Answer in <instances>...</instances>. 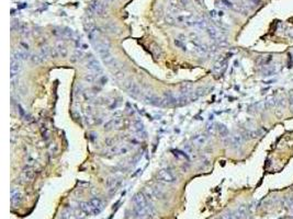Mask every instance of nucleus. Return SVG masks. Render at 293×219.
I'll list each match as a JSON object with an SVG mask.
<instances>
[{"label":"nucleus","instance_id":"20e7f679","mask_svg":"<svg viewBox=\"0 0 293 219\" xmlns=\"http://www.w3.org/2000/svg\"><path fill=\"white\" fill-rule=\"evenodd\" d=\"M89 8L97 16H104L107 13V6L103 0H92Z\"/></svg>","mask_w":293,"mask_h":219},{"label":"nucleus","instance_id":"412c9836","mask_svg":"<svg viewBox=\"0 0 293 219\" xmlns=\"http://www.w3.org/2000/svg\"><path fill=\"white\" fill-rule=\"evenodd\" d=\"M61 219H77L72 209H65L61 215Z\"/></svg>","mask_w":293,"mask_h":219},{"label":"nucleus","instance_id":"423d86ee","mask_svg":"<svg viewBox=\"0 0 293 219\" xmlns=\"http://www.w3.org/2000/svg\"><path fill=\"white\" fill-rule=\"evenodd\" d=\"M124 89L133 98H139V95H142V91L139 87L137 85V83L133 82V81H124Z\"/></svg>","mask_w":293,"mask_h":219},{"label":"nucleus","instance_id":"e433bc0d","mask_svg":"<svg viewBox=\"0 0 293 219\" xmlns=\"http://www.w3.org/2000/svg\"><path fill=\"white\" fill-rule=\"evenodd\" d=\"M103 1H105V2H110V1H112V0H103Z\"/></svg>","mask_w":293,"mask_h":219},{"label":"nucleus","instance_id":"c85d7f7f","mask_svg":"<svg viewBox=\"0 0 293 219\" xmlns=\"http://www.w3.org/2000/svg\"><path fill=\"white\" fill-rule=\"evenodd\" d=\"M152 51H153V54H154L155 56L157 57V58H159V57L161 56V49H160V47H159V46H156V45H155L154 48H152Z\"/></svg>","mask_w":293,"mask_h":219},{"label":"nucleus","instance_id":"6e6552de","mask_svg":"<svg viewBox=\"0 0 293 219\" xmlns=\"http://www.w3.org/2000/svg\"><path fill=\"white\" fill-rule=\"evenodd\" d=\"M88 203H89V206H90V209H91L92 215H98L99 212L102 210L103 203L100 198H98V197H93V198L90 199Z\"/></svg>","mask_w":293,"mask_h":219},{"label":"nucleus","instance_id":"aec40b11","mask_svg":"<svg viewBox=\"0 0 293 219\" xmlns=\"http://www.w3.org/2000/svg\"><path fill=\"white\" fill-rule=\"evenodd\" d=\"M56 51H57V53H58V56H61V57H66L67 56V54H68V49L66 48V46L65 45L63 44V43H61V42H58L57 43V45H56Z\"/></svg>","mask_w":293,"mask_h":219},{"label":"nucleus","instance_id":"f257e3e1","mask_svg":"<svg viewBox=\"0 0 293 219\" xmlns=\"http://www.w3.org/2000/svg\"><path fill=\"white\" fill-rule=\"evenodd\" d=\"M92 44H93V47L97 51V53H98L101 57L104 56V55H108V54H110V43L107 38L101 37L100 36L98 40L93 41Z\"/></svg>","mask_w":293,"mask_h":219},{"label":"nucleus","instance_id":"7ed1b4c3","mask_svg":"<svg viewBox=\"0 0 293 219\" xmlns=\"http://www.w3.org/2000/svg\"><path fill=\"white\" fill-rule=\"evenodd\" d=\"M142 99L148 104L155 105V106H163L165 105V100L160 96H157L153 92H142Z\"/></svg>","mask_w":293,"mask_h":219},{"label":"nucleus","instance_id":"4468645a","mask_svg":"<svg viewBox=\"0 0 293 219\" xmlns=\"http://www.w3.org/2000/svg\"><path fill=\"white\" fill-rule=\"evenodd\" d=\"M22 202V194L19 190L12 188L11 190V204L12 206H19Z\"/></svg>","mask_w":293,"mask_h":219},{"label":"nucleus","instance_id":"2eb2a0df","mask_svg":"<svg viewBox=\"0 0 293 219\" xmlns=\"http://www.w3.org/2000/svg\"><path fill=\"white\" fill-rule=\"evenodd\" d=\"M205 30H206V32H208L209 35H210V37L213 38V40H216V41H223L224 40V37L222 36V33L217 29H215L214 27H208Z\"/></svg>","mask_w":293,"mask_h":219},{"label":"nucleus","instance_id":"f704fd0d","mask_svg":"<svg viewBox=\"0 0 293 219\" xmlns=\"http://www.w3.org/2000/svg\"><path fill=\"white\" fill-rule=\"evenodd\" d=\"M208 132L210 133V134H214V133H215V127H214V125L208 126Z\"/></svg>","mask_w":293,"mask_h":219},{"label":"nucleus","instance_id":"a211bd4d","mask_svg":"<svg viewBox=\"0 0 293 219\" xmlns=\"http://www.w3.org/2000/svg\"><path fill=\"white\" fill-rule=\"evenodd\" d=\"M228 141H230V145L232 148H238L243 143V136L240 134H235L230 137Z\"/></svg>","mask_w":293,"mask_h":219},{"label":"nucleus","instance_id":"c9c22d12","mask_svg":"<svg viewBox=\"0 0 293 219\" xmlns=\"http://www.w3.org/2000/svg\"><path fill=\"white\" fill-rule=\"evenodd\" d=\"M290 111L293 112V94L290 96Z\"/></svg>","mask_w":293,"mask_h":219},{"label":"nucleus","instance_id":"ddd939ff","mask_svg":"<svg viewBox=\"0 0 293 219\" xmlns=\"http://www.w3.org/2000/svg\"><path fill=\"white\" fill-rule=\"evenodd\" d=\"M191 141H192L193 146H197V147H202V146H204L206 143H208V136H205V135H203V134L195 135V136L192 137Z\"/></svg>","mask_w":293,"mask_h":219},{"label":"nucleus","instance_id":"a878e982","mask_svg":"<svg viewBox=\"0 0 293 219\" xmlns=\"http://www.w3.org/2000/svg\"><path fill=\"white\" fill-rule=\"evenodd\" d=\"M44 57L41 55V54H36V55H32L31 56V61H33V63H35V64H41V63H43L44 61Z\"/></svg>","mask_w":293,"mask_h":219},{"label":"nucleus","instance_id":"4be33fe9","mask_svg":"<svg viewBox=\"0 0 293 219\" xmlns=\"http://www.w3.org/2000/svg\"><path fill=\"white\" fill-rule=\"evenodd\" d=\"M235 215L238 217V218L244 219L245 217L247 216V207L245 205L240 206V207H238V209H237V212H235Z\"/></svg>","mask_w":293,"mask_h":219},{"label":"nucleus","instance_id":"7c9ffc66","mask_svg":"<svg viewBox=\"0 0 293 219\" xmlns=\"http://www.w3.org/2000/svg\"><path fill=\"white\" fill-rule=\"evenodd\" d=\"M221 3L226 8H230H230H233V3H232L230 0H221Z\"/></svg>","mask_w":293,"mask_h":219},{"label":"nucleus","instance_id":"f03ea898","mask_svg":"<svg viewBox=\"0 0 293 219\" xmlns=\"http://www.w3.org/2000/svg\"><path fill=\"white\" fill-rule=\"evenodd\" d=\"M157 180L160 182H164V183L171 184L177 182L178 177L174 171L169 170V169H163V170L158 171V173H157Z\"/></svg>","mask_w":293,"mask_h":219},{"label":"nucleus","instance_id":"5701e85b","mask_svg":"<svg viewBox=\"0 0 293 219\" xmlns=\"http://www.w3.org/2000/svg\"><path fill=\"white\" fill-rule=\"evenodd\" d=\"M216 129H217V132H219V134L221 135V137H223V138L228 137V129L225 125H223V124H219L217 127H216Z\"/></svg>","mask_w":293,"mask_h":219},{"label":"nucleus","instance_id":"393cba45","mask_svg":"<svg viewBox=\"0 0 293 219\" xmlns=\"http://www.w3.org/2000/svg\"><path fill=\"white\" fill-rule=\"evenodd\" d=\"M79 208H80V210L83 212H85V214L87 215H92L91 212V209H90V206H89V203H85V202H83V203L79 204Z\"/></svg>","mask_w":293,"mask_h":219},{"label":"nucleus","instance_id":"39448f33","mask_svg":"<svg viewBox=\"0 0 293 219\" xmlns=\"http://www.w3.org/2000/svg\"><path fill=\"white\" fill-rule=\"evenodd\" d=\"M145 195L150 201H158L164 198V193L160 191V188L156 186H147L145 187Z\"/></svg>","mask_w":293,"mask_h":219},{"label":"nucleus","instance_id":"72a5a7b5","mask_svg":"<svg viewBox=\"0 0 293 219\" xmlns=\"http://www.w3.org/2000/svg\"><path fill=\"white\" fill-rule=\"evenodd\" d=\"M174 154H176V156H178V157H181V158H184V159H187V156H186V153H184V152L174 151Z\"/></svg>","mask_w":293,"mask_h":219},{"label":"nucleus","instance_id":"473e14b6","mask_svg":"<svg viewBox=\"0 0 293 219\" xmlns=\"http://www.w3.org/2000/svg\"><path fill=\"white\" fill-rule=\"evenodd\" d=\"M58 151V146L56 145V144H52V146L49 147V152H51L52 154H55L56 152Z\"/></svg>","mask_w":293,"mask_h":219},{"label":"nucleus","instance_id":"b1692460","mask_svg":"<svg viewBox=\"0 0 293 219\" xmlns=\"http://www.w3.org/2000/svg\"><path fill=\"white\" fill-rule=\"evenodd\" d=\"M225 67H226V61L225 59H221V61H219L214 65V71L222 72V70L225 69Z\"/></svg>","mask_w":293,"mask_h":219},{"label":"nucleus","instance_id":"9b49d317","mask_svg":"<svg viewBox=\"0 0 293 219\" xmlns=\"http://www.w3.org/2000/svg\"><path fill=\"white\" fill-rule=\"evenodd\" d=\"M21 69V61H19L18 58L12 55L11 57V66H10V71H11V79H13V77H16L19 74Z\"/></svg>","mask_w":293,"mask_h":219},{"label":"nucleus","instance_id":"c756f323","mask_svg":"<svg viewBox=\"0 0 293 219\" xmlns=\"http://www.w3.org/2000/svg\"><path fill=\"white\" fill-rule=\"evenodd\" d=\"M134 127H135V130H136L137 133H141L142 130L144 129V128H143V124H142L141 122H136V123L134 124Z\"/></svg>","mask_w":293,"mask_h":219},{"label":"nucleus","instance_id":"cd10ccee","mask_svg":"<svg viewBox=\"0 0 293 219\" xmlns=\"http://www.w3.org/2000/svg\"><path fill=\"white\" fill-rule=\"evenodd\" d=\"M97 79L96 77V72H92V74H87L85 76V80L87 81V82H94Z\"/></svg>","mask_w":293,"mask_h":219},{"label":"nucleus","instance_id":"1a4fd4ad","mask_svg":"<svg viewBox=\"0 0 293 219\" xmlns=\"http://www.w3.org/2000/svg\"><path fill=\"white\" fill-rule=\"evenodd\" d=\"M122 126H123V119H121V117H114V119H112L111 121H109L105 124L104 129L109 130V129H112V128H114V129H120V128H122Z\"/></svg>","mask_w":293,"mask_h":219},{"label":"nucleus","instance_id":"9d476101","mask_svg":"<svg viewBox=\"0 0 293 219\" xmlns=\"http://www.w3.org/2000/svg\"><path fill=\"white\" fill-rule=\"evenodd\" d=\"M86 67H87L89 70H91L92 72H101L102 71V68H101L100 63H99V61L92 56H90V58L87 61Z\"/></svg>","mask_w":293,"mask_h":219},{"label":"nucleus","instance_id":"6ab92c4d","mask_svg":"<svg viewBox=\"0 0 293 219\" xmlns=\"http://www.w3.org/2000/svg\"><path fill=\"white\" fill-rule=\"evenodd\" d=\"M101 59H102V61L105 64V65L109 66V67H111V68H113V67H115V66H118V65H116L115 58H114V57L112 56V54H111V53L108 54V55H104V56H102V57H101Z\"/></svg>","mask_w":293,"mask_h":219},{"label":"nucleus","instance_id":"dca6fc26","mask_svg":"<svg viewBox=\"0 0 293 219\" xmlns=\"http://www.w3.org/2000/svg\"><path fill=\"white\" fill-rule=\"evenodd\" d=\"M105 185L109 188L110 192H115L120 186V180L116 178H109L105 182Z\"/></svg>","mask_w":293,"mask_h":219},{"label":"nucleus","instance_id":"f8f14e48","mask_svg":"<svg viewBox=\"0 0 293 219\" xmlns=\"http://www.w3.org/2000/svg\"><path fill=\"white\" fill-rule=\"evenodd\" d=\"M111 72H112L113 78L115 79L116 81H119V82H122V81H124V79H125V72H124V70L122 69L121 67H119V66H115V67L112 68Z\"/></svg>","mask_w":293,"mask_h":219},{"label":"nucleus","instance_id":"0eeeda50","mask_svg":"<svg viewBox=\"0 0 293 219\" xmlns=\"http://www.w3.org/2000/svg\"><path fill=\"white\" fill-rule=\"evenodd\" d=\"M133 203H134L135 206H139V207H147V206L150 205L147 199V196L143 192L136 193L133 196Z\"/></svg>","mask_w":293,"mask_h":219},{"label":"nucleus","instance_id":"bb28decb","mask_svg":"<svg viewBox=\"0 0 293 219\" xmlns=\"http://www.w3.org/2000/svg\"><path fill=\"white\" fill-rule=\"evenodd\" d=\"M275 71V67H268V65H267L266 67L264 68V70H262V74H264L265 76H270V75H272Z\"/></svg>","mask_w":293,"mask_h":219},{"label":"nucleus","instance_id":"2f4dec72","mask_svg":"<svg viewBox=\"0 0 293 219\" xmlns=\"http://www.w3.org/2000/svg\"><path fill=\"white\" fill-rule=\"evenodd\" d=\"M248 135L250 136V138H257V137H259L261 135V132L260 130H254V132L249 133Z\"/></svg>","mask_w":293,"mask_h":219},{"label":"nucleus","instance_id":"4c0bfd02","mask_svg":"<svg viewBox=\"0 0 293 219\" xmlns=\"http://www.w3.org/2000/svg\"><path fill=\"white\" fill-rule=\"evenodd\" d=\"M77 219H78V218H77Z\"/></svg>","mask_w":293,"mask_h":219},{"label":"nucleus","instance_id":"f3484780","mask_svg":"<svg viewBox=\"0 0 293 219\" xmlns=\"http://www.w3.org/2000/svg\"><path fill=\"white\" fill-rule=\"evenodd\" d=\"M34 175H35V171L32 169V167H27V169H24L21 174V179L24 180V182H30L34 179Z\"/></svg>","mask_w":293,"mask_h":219}]
</instances>
